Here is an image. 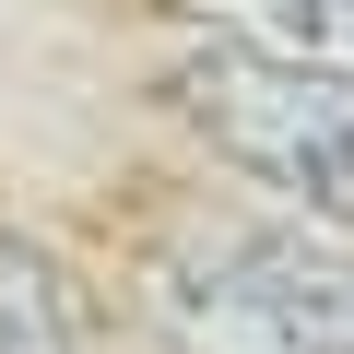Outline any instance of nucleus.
Instances as JSON below:
<instances>
[{
  "mask_svg": "<svg viewBox=\"0 0 354 354\" xmlns=\"http://www.w3.org/2000/svg\"><path fill=\"white\" fill-rule=\"evenodd\" d=\"M177 12L213 24V48H248V59L354 83V0H177Z\"/></svg>",
  "mask_w": 354,
  "mask_h": 354,
  "instance_id": "2",
  "label": "nucleus"
},
{
  "mask_svg": "<svg viewBox=\"0 0 354 354\" xmlns=\"http://www.w3.org/2000/svg\"><path fill=\"white\" fill-rule=\"evenodd\" d=\"M165 106L189 118L225 165H248L260 189L354 225V83L283 71V59H248V48H201V59L165 71Z\"/></svg>",
  "mask_w": 354,
  "mask_h": 354,
  "instance_id": "1",
  "label": "nucleus"
},
{
  "mask_svg": "<svg viewBox=\"0 0 354 354\" xmlns=\"http://www.w3.org/2000/svg\"><path fill=\"white\" fill-rule=\"evenodd\" d=\"M0 354H71V319H59V283L24 236H0Z\"/></svg>",
  "mask_w": 354,
  "mask_h": 354,
  "instance_id": "3",
  "label": "nucleus"
}]
</instances>
